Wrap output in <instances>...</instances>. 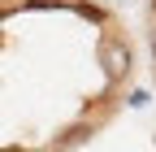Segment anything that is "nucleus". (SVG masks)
Instances as JSON below:
<instances>
[{"mask_svg":"<svg viewBox=\"0 0 156 152\" xmlns=\"http://www.w3.org/2000/svg\"><path fill=\"white\" fill-rule=\"evenodd\" d=\"M100 61H104L108 83H122V78H126V70H130V52H126L122 39H104V44H100Z\"/></svg>","mask_w":156,"mask_h":152,"instance_id":"f257e3e1","label":"nucleus"},{"mask_svg":"<svg viewBox=\"0 0 156 152\" xmlns=\"http://www.w3.org/2000/svg\"><path fill=\"white\" fill-rule=\"evenodd\" d=\"M152 52H156V44H152Z\"/></svg>","mask_w":156,"mask_h":152,"instance_id":"20e7f679","label":"nucleus"},{"mask_svg":"<svg viewBox=\"0 0 156 152\" xmlns=\"http://www.w3.org/2000/svg\"><path fill=\"white\" fill-rule=\"evenodd\" d=\"M35 9H48V5H61V0H30Z\"/></svg>","mask_w":156,"mask_h":152,"instance_id":"7ed1b4c3","label":"nucleus"},{"mask_svg":"<svg viewBox=\"0 0 156 152\" xmlns=\"http://www.w3.org/2000/svg\"><path fill=\"white\" fill-rule=\"evenodd\" d=\"M83 135H87V126H69V130H61V139H56V143H61V148H69V143H78Z\"/></svg>","mask_w":156,"mask_h":152,"instance_id":"f03ea898","label":"nucleus"}]
</instances>
